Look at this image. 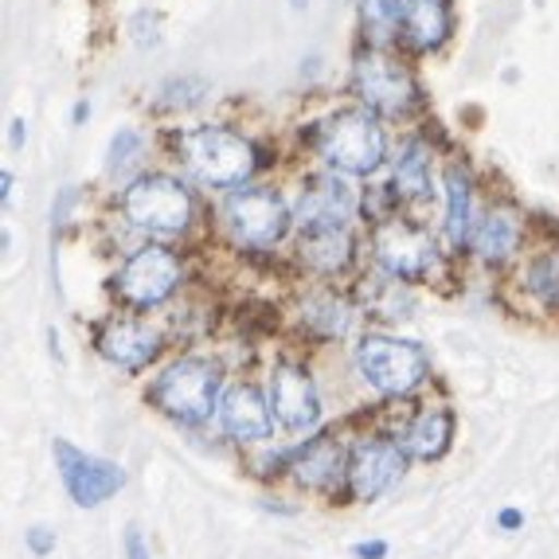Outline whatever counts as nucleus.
<instances>
[{
	"mask_svg": "<svg viewBox=\"0 0 559 559\" xmlns=\"http://www.w3.org/2000/svg\"><path fill=\"white\" fill-rule=\"evenodd\" d=\"M24 141H28V121L9 118V150H24Z\"/></svg>",
	"mask_w": 559,
	"mask_h": 559,
	"instance_id": "nucleus-32",
	"label": "nucleus"
},
{
	"mask_svg": "<svg viewBox=\"0 0 559 559\" xmlns=\"http://www.w3.org/2000/svg\"><path fill=\"white\" fill-rule=\"evenodd\" d=\"M12 185H16V177L4 168V173H0V204H9V200H12Z\"/></svg>",
	"mask_w": 559,
	"mask_h": 559,
	"instance_id": "nucleus-35",
	"label": "nucleus"
},
{
	"mask_svg": "<svg viewBox=\"0 0 559 559\" xmlns=\"http://www.w3.org/2000/svg\"><path fill=\"white\" fill-rule=\"evenodd\" d=\"M289 469H294V477L306 489H329L336 477L348 474V462L333 435H318V439H309L306 447H298L289 454Z\"/></svg>",
	"mask_w": 559,
	"mask_h": 559,
	"instance_id": "nucleus-21",
	"label": "nucleus"
},
{
	"mask_svg": "<svg viewBox=\"0 0 559 559\" xmlns=\"http://www.w3.org/2000/svg\"><path fill=\"white\" fill-rule=\"evenodd\" d=\"M372 259L388 278L415 286V282H427L439 271V242L415 219L388 215L372 227Z\"/></svg>",
	"mask_w": 559,
	"mask_h": 559,
	"instance_id": "nucleus-9",
	"label": "nucleus"
},
{
	"mask_svg": "<svg viewBox=\"0 0 559 559\" xmlns=\"http://www.w3.org/2000/svg\"><path fill=\"white\" fill-rule=\"evenodd\" d=\"M118 207L126 224L145 235H157V239L185 235L197 219L192 188L173 173H138L130 185L121 188Z\"/></svg>",
	"mask_w": 559,
	"mask_h": 559,
	"instance_id": "nucleus-5",
	"label": "nucleus"
},
{
	"mask_svg": "<svg viewBox=\"0 0 559 559\" xmlns=\"http://www.w3.org/2000/svg\"><path fill=\"white\" fill-rule=\"evenodd\" d=\"M450 439H454V411H450V407L419 411V415H415V419H411L407 427L395 435V442L403 447V454L423 457V462L447 454Z\"/></svg>",
	"mask_w": 559,
	"mask_h": 559,
	"instance_id": "nucleus-22",
	"label": "nucleus"
},
{
	"mask_svg": "<svg viewBox=\"0 0 559 559\" xmlns=\"http://www.w3.org/2000/svg\"><path fill=\"white\" fill-rule=\"evenodd\" d=\"M356 309L348 298H336L333 289H321V294H309L306 301L298 306V321L309 336L318 341H336V336H348L353 329Z\"/></svg>",
	"mask_w": 559,
	"mask_h": 559,
	"instance_id": "nucleus-23",
	"label": "nucleus"
},
{
	"mask_svg": "<svg viewBox=\"0 0 559 559\" xmlns=\"http://www.w3.org/2000/svg\"><path fill=\"white\" fill-rule=\"evenodd\" d=\"M271 407L274 419L282 423L286 430H309L318 427L321 419V395L318 383L309 376L306 364L298 360H278L271 372Z\"/></svg>",
	"mask_w": 559,
	"mask_h": 559,
	"instance_id": "nucleus-12",
	"label": "nucleus"
},
{
	"mask_svg": "<svg viewBox=\"0 0 559 559\" xmlns=\"http://www.w3.org/2000/svg\"><path fill=\"white\" fill-rule=\"evenodd\" d=\"M392 197L400 204H423L435 192V150L423 133L403 138V145L392 157Z\"/></svg>",
	"mask_w": 559,
	"mask_h": 559,
	"instance_id": "nucleus-19",
	"label": "nucleus"
},
{
	"mask_svg": "<svg viewBox=\"0 0 559 559\" xmlns=\"http://www.w3.org/2000/svg\"><path fill=\"white\" fill-rule=\"evenodd\" d=\"M442 200H447V215H442V231L454 251H469L477 227V200H474V173L466 160H447L442 168Z\"/></svg>",
	"mask_w": 559,
	"mask_h": 559,
	"instance_id": "nucleus-18",
	"label": "nucleus"
},
{
	"mask_svg": "<svg viewBox=\"0 0 559 559\" xmlns=\"http://www.w3.org/2000/svg\"><path fill=\"white\" fill-rule=\"evenodd\" d=\"M348 91L356 94V103L376 110L380 118H411L423 106L419 75H415V67L395 47H356L353 71H348Z\"/></svg>",
	"mask_w": 559,
	"mask_h": 559,
	"instance_id": "nucleus-3",
	"label": "nucleus"
},
{
	"mask_svg": "<svg viewBox=\"0 0 559 559\" xmlns=\"http://www.w3.org/2000/svg\"><path fill=\"white\" fill-rule=\"evenodd\" d=\"M130 39L138 47H157L160 44V16H157V12H150V9L133 12V20H130Z\"/></svg>",
	"mask_w": 559,
	"mask_h": 559,
	"instance_id": "nucleus-28",
	"label": "nucleus"
},
{
	"mask_svg": "<svg viewBox=\"0 0 559 559\" xmlns=\"http://www.w3.org/2000/svg\"><path fill=\"white\" fill-rule=\"evenodd\" d=\"M262 509H266V513H286V516H294V513H298V509H294V504H274V501H262Z\"/></svg>",
	"mask_w": 559,
	"mask_h": 559,
	"instance_id": "nucleus-37",
	"label": "nucleus"
},
{
	"mask_svg": "<svg viewBox=\"0 0 559 559\" xmlns=\"http://www.w3.org/2000/svg\"><path fill=\"white\" fill-rule=\"evenodd\" d=\"M94 348H98L103 360L118 364L126 372H141V368H150L160 356V333L150 321L114 313V318H106L103 325H98V333H94Z\"/></svg>",
	"mask_w": 559,
	"mask_h": 559,
	"instance_id": "nucleus-13",
	"label": "nucleus"
},
{
	"mask_svg": "<svg viewBox=\"0 0 559 559\" xmlns=\"http://www.w3.org/2000/svg\"><path fill=\"white\" fill-rule=\"evenodd\" d=\"M79 200H83V192H79L75 185L59 188L56 204H51V235H59L67 224H71V212H75V204H79Z\"/></svg>",
	"mask_w": 559,
	"mask_h": 559,
	"instance_id": "nucleus-29",
	"label": "nucleus"
},
{
	"mask_svg": "<svg viewBox=\"0 0 559 559\" xmlns=\"http://www.w3.org/2000/svg\"><path fill=\"white\" fill-rule=\"evenodd\" d=\"M185 282V262L173 247L165 242H141L130 259L121 262V271L114 274V294L121 306L130 309H157L165 306Z\"/></svg>",
	"mask_w": 559,
	"mask_h": 559,
	"instance_id": "nucleus-8",
	"label": "nucleus"
},
{
	"mask_svg": "<svg viewBox=\"0 0 559 559\" xmlns=\"http://www.w3.org/2000/svg\"><path fill=\"white\" fill-rule=\"evenodd\" d=\"M400 4L403 0H356L360 16V44L400 47Z\"/></svg>",
	"mask_w": 559,
	"mask_h": 559,
	"instance_id": "nucleus-25",
	"label": "nucleus"
},
{
	"mask_svg": "<svg viewBox=\"0 0 559 559\" xmlns=\"http://www.w3.org/2000/svg\"><path fill=\"white\" fill-rule=\"evenodd\" d=\"M224 392V364L212 356H177L150 383V403L168 419L197 427L212 419V411H219Z\"/></svg>",
	"mask_w": 559,
	"mask_h": 559,
	"instance_id": "nucleus-4",
	"label": "nucleus"
},
{
	"mask_svg": "<svg viewBox=\"0 0 559 559\" xmlns=\"http://www.w3.org/2000/svg\"><path fill=\"white\" fill-rule=\"evenodd\" d=\"M173 153L180 165L207 188H242L251 185L259 173V145L242 130H231L224 121H207V126H188V130H173Z\"/></svg>",
	"mask_w": 559,
	"mask_h": 559,
	"instance_id": "nucleus-2",
	"label": "nucleus"
},
{
	"mask_svg": "<svg viewBox=\"0 0 559 559\" xmlns=\"http://www.w3.org/2000/svg\"><path fill=\"white\" fill-rule=\"evenodd\" d=\"M150 145V133L138 130V126H118V133L110 138V150H106V177H126L138 157Z\"/></svg>",
	"mask_w": 559,
	"mask_h": 559,
	"instance_id": "nucleus-26",
	"label": "nucleus"
},
{
	"mask_svg": "<svg viewBox=\"0 0 559 559\" xmlns=\"http://www.w3.org/2000/svg\"><path fill=\"white\" fill-rule=\"evenodd\" d=\"M521 286L544 313H559V251H540L524 262Z\"/></svg>",
	"mask_w": 559,
	"mask_h": 559,
	"instance_id": "nucleus-24",
	"label": "nucleus"
},
{
	"mask_svg": "<svg viewBox=\"0 0 559 559\" xmlns=\"http://www.w3.org/2000/svg\"><path fill=\"white\" fill-rule=\"evenodd\" d=\"M309 0H289V9H306Z\"/></svg>",
	"mask_w": 559,
	"mask_h": 559,
	"instance_id": "nucleus-38",
	"label": "nucleus"
},
{
	"mask_svg": "<svg viewBox=\"0 0 559 559\" xmlns=\"http://www.w3.org/2000/svg\"><path fill=\"white\" fill-rule=\"evenodd\" d=\"M356 376L380 395H411L430 376V356L419 341H400L388 333H364L353 348Z\"/></svg>",
	"mask_w": 559,
	"mask_h": 559,
	"instance_id": "nucleus-6",
	"label": "nucleus"
},
{
	"mask_svg": "<svg viewBox=\"0 0 559 559\" xmlns=\"http://www.w3.org/2000/svg\"><path fill=\"white\" fill-rule=\"evenodd\" d=\"M521 239H524V215L516 204H489L481 215H477V227H474V239H469V251L485 262V266H501L509 262L516 251H521Z\"/></svg>",
	"mask_w": 559,
	"mask_h": 559,
	"instance_id": "nucleus-17",
	"label": "nucleus"
},
{
	"mask_svg": "<svg viewBox=\"0 0 559 559\" xmlns=\"http://www.w3.org/2000/svg\"><path fill=\"white\" fill-rule=\"evenodd\" d=\"M454 36V4L450 0H403L400 4V47L407 56H435Z\"/></svg>",
	"mask_w": 559,
	"mask_h": 559,
	"instance_id": "nucleus-15",
	"label": "nucleus"
},
{
	"mask_svg": "<svg viewBox=\"0 0 559 559\" xmlns=\"http://www.w3.org/2000/svg\"><path fill=\"white\" fill-rule=\"evenodd\" d=\"M353 556L356 559H383V556H388V540H360V544H353Z\"/></svg>",
	"mask_w": 559,
	"mask_h": 559,
	"instance_id": "nucleus-31",
	"label": "nucleus"
},
{
	"mask_svg": "<svg viewBox=\"0 0 559 559\" xmlns=\"http://www.w3.org/2000/svg\"><path fill=\"white\" fill-rule=\"evenodd\" d=\"M207 94H212V86H207V79H197V75L168 79V83L160 86L157 106H165V110H192V106L204 103Z\"/></svg>",
	"mask_w": 559,
	"mask_h": 559,
	"instance_id": "nucleus-27",
	"label": "nucleus"
},
{
	"mask_svg": "<svg viewBox=\"0 0 559 559\" xmlns=\"http://www.w3.org/2000/svg\"><path fill=\"white\" fill-rule=\"evenodd\" d=\"M407 466L400 442L392 439H360L348 454V489L356 501H376L392 489V481Z\"/></svg>",
	"mask_w": 559,
	"mask_h": 559,
	"instance_id": "nucleus-14",
	"label": "nucleus"
},
{
	"mask_svg": "<svg viewBox=\"0 0 559 559\" xmlns=\"http://www.w3.org/2000/svg\"><path fill=\"white\" fill-rule=\"evenodd\" d=\"M86 118H91V103H75V110H71V121H75V126H83Z\"/></svg>",
	"mask_w": 559,
	"mask_h": 559,
	"instance_id": "nucleus-36",
	"label": "nucleus"
},
{
	"mask_svg": "<svg viewBox=\"0 0 559 559\" xmlns=\"http://www.w3.org/2000/svg\"><path fill=\"white\" fill-rule=\"evenodd\" d=\"M215 415H219V427L239 442H262L271 439L274 430L271 395H262V388L251 380H235L224 392V400H219Z\"/></svg>",
	"mask_w": 559,
	"mask_h": 559,
	"instance_id": "nucleus-16",
	"label": "nucleus"
},
{
	"mask_svg": "<svg viewBox=\"0 0 559 559\" xmlns=\"http://www.w3.org/2000/svg\"><path fill=\"white\" fill-rule=\"evenodd\" d=\"M24 540H28V548H32V556H51L56 551V532H47L44 524H36V528H28L24 532Z\"/></svg>",
	"mask_w": 559,
	"mask_h": 559,
	"instance_id": "nucleus-30",
	"label": "nucleus"
},
{
	"mask_svg": "<svg viewBox=\"0 0 559 559\" xmlns=\"http://www.w3.org/2000/svg\"><path fill=\"white\" fill-rule=\"evenodd\" d=\"M224 227L239 247L271 251L294 227V204L271 185H242L224 197Z\"/></svg>",
	"mask_w": 559,
	"mask_h": 559,
	"instance_id": "nucleus-7",
	"label": "nucleus"
},
{
	"mask_svg": "<svg viewBox=\"0 0 559 559\" xmlns=\"http://www.w3.org/2000/svg\"><path fill=\"white\" fill-rule=\"evenodd\" d=\"M356 242L348 227H321V231L298 235V262L313 274H341L353 266Z\"/></svg>",
	"mask_w": 559,
	"mask_h": 559,
	"instance_id": "nucleus-20",
	"label": "nucleus"
},
{
	"mask_svg": "<svg viewBox=\"0 0 559 559\" xmlns=\"http://www.w3.org/2000/svg\"><path fill=\"white\" fill-rule=\"evenodd\" d=\"M309 150L318 153V160L333 173L345 177H376L388 165V130L376 110L360 103L336 106L321 121L309 126Z\"/></svg>",
	"mask_w": 559,
	"mask_h": 559,
	"instance_id": "nucleus-1",
	"label": "nucleus"
},
{
	"mask_svg": "<svg viewBox=\"0 0 559 559\" xmlns=\"http://www.w3.org/2000/svg\"><path fill=\"white\" fill-rule=\"evenodd\" d=\"M497 524H501L504 532H516L524 524V513L521 509H501V516H497Z\"/></svg>",
	"mask_w": 559,
	"mask_h": 559,
	"instance_id": "nucleus-34",
	"label": "nucleus"
},
{
	"mask_svg": "<svg viewBox=\"0 0 559 559\" xmlns=\"http://www.w3.org/2000/svg\"><path fill=\"white\" fill-rule=\"evenodd\" d=\"M356 212H360L356 188L348 185L345 173H333V168L309 173L298 188V200H294V224H298V231L348 227Z\"/></svg>",
	"mask_w": 559,
	"mask_h": 559,
	"instance_id": "nucleus-10",
	"label": "nucleus"
},
{
	"mask_svg": "<svg viewBox=\"0 0 559 559\" xmlns=\"http://www.w3.org/2000/svg\"><path fill=\"white\" fill-rule=\"evenodd\" d=\"M56 450V469L63 477V489L71 493V501L79 509H94V504H103L106 497H114L126 485V469L106 462V457H94L86 450L71 447L67 439L51 442Z\"/></svg>",
	"mask_w": 559,
	"mask_h": 559,
	"instance_id": "nucleus-11",
	"label": "nucleus"
},
{
	"mask_svg": "<svg viewBox=\"0 0 559 559\" xmlns=\"http://www.w3.org/2000/svg\"><path fill=\"white\" fill-rule=\"evenodd\" d=\"M126 556H130V559H150V548H145V540H141L138 528L126 532Z\"/></svg>",
	"mask_w": 559,
	"mask_h": 559,
	"instance_id": "nucleus-33",
	"label": "nucleus"
}]
</instances>
